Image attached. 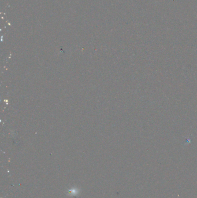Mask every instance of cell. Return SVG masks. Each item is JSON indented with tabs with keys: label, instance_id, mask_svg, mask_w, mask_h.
<instances>
[{
	"label": "cell",
	"instance_id": "1",
	"mask_svg": "<svg viewBox=\"0 0 197 198\" xmlns=\"http://www.w3.org/2000/svg\"><path fill=\"white\" fill-rule=\"evenodd\" d=\"M79 191L78 190V189L76 188H73L70 189V190L68 191V194H69L70 196H75V195H78V193Z\"/></svg>",
	"mask_w": 197,
	"mask_h": 198
}]
</instances>
